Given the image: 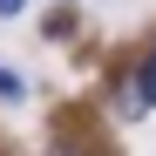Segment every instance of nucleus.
<instances>
[{"mask_svg": "<svg viewBox=\"0 0 156 156\" xmlns=\"http://www.w3.org/2000/svg\"><path fill=\"white\" fill-rule=\"evenodd\" d=\"M0 102H7V109H14V102H27V75L7 68V61H0Z\"/></svg>", "mask_w": 156, "mask_h": 156, "instance_id": "obj_1", "label": "nucleus"}, {"mask_svg": "<svg viewBox=\"0 0 156 156\" xmlns=\"http://www.w3.org/2000/svg\"><path fill=\"white\" fill-rule=\"evenodd\" d=\"M136 88H143V102L156 109V48H149V55H143V68H136Z\"/></svg>", "mask_w": 156, "mask_h": 156, "instance_id": "obj_2", "label": "nucleus"}, {"mask_svg": "<svg viewBox=\"0 0 156 156\" xmlns=\"http://www.w3.org/2000/svg\"><path fill=\"white\" fill-rule=\"evenodd\" d=\"M20 7H27V0H0V20H14V14H20Z\"/></svg>", "mask_w": 156, "mask_h": 156, "instance_id": "obj_3", "label": "nucleus"}]
</instances>
